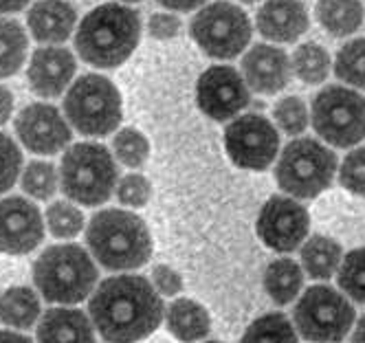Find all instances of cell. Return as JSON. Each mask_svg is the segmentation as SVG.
<instances>
[{
  "mask_svg": "<svg viewBox=\"0 0 365 343\" xmlns=\"http://www.w3.org/2000/svg\"><path fill=\"white\" fill-rule=\"evenodd\" d=\"M91 319L108 343H137L163 322V302L141 275H115L99 284L88 302Z\"/></svg>",
  "mask_w": 365,
  "mask_h": 343,
  "instance_id": "obj_1",
  "label": "cell"
},
{
  "mask_svg": "<svg viewBox=\"0 0 365 343\" xmlns=\"http://www.w3.org/2000/svg\"><path fill=\"white\" fill-rule=\"evenodd\" d=\"M141 38V18L135 9L106 3L86 14L77 26L75 48L80 58L99 68L123 64Z\"/></svg>",
  "mask_w": 365,
  "mask_h": 343,
  "instance_id": "obj_2",
  "label": "cell"
},
{
  "mask_svg": "<svg viewBox=\"0 0 365 343\" xmlns=\"http://www.w3.org/2000/svg\"><path fill=\"white\" fill-rule=\"evenodd\" d=\"M86 242L95 260L110 271L139 269L152 255L148 225L123 209H103L91 218Z\"/></svg>",
  "mask_w": 365,
  "mask_h": 343,
  "instance_id": "obj_3",
  "label": "cell"
},
{
  "mask_svg": "<svg viewBox=\"0 0 365 343\" xmlns=\"http://www.w3.org/2000/svg\"><path fill=\"white\" fill-rule=\"evenodd\" d=\"M97 267L77 245L48 247L34 267V282L42 297L53 304L84 302L95 288Z\"/></svg>",
  "mask_w": 365,
  "mask_h": 343,
  "instance_id": "obj_4",
  "label": "cell"
},
{
  "mask_svg": "<svg viewBox=\"0 0 365 343\" xmlns=\"http://www.w3.org/2000/svg\"><path fill=\"white\" fill-rule=\"evenodd\" d=\"M62 192L77 205H103L117 188V165L101 143H77L68 148L60 168Z\"/></svg>",
  "mask_w": 365,
  "mask_h": 343,
  "instance_id": "obj_5",
  "label": "cell"
},
{
  "mask_svg": "<svg viewBox=\"0 0 365 343\" xmlns=\"http://www.w3.org/2000/svg\"><path fill=\"white\" fill-rule=\"evenodd\" d=\"M336 154L315 139H295L284 148L275 168L279 188L293 198H315L336 174Z\"/></svg>",
  "mask_w": 365,
  "mask_h": 343,
  "instance_id": "obj_6",
  "label": "cell"
},
{
  "mask_svg": "<svg viewBox=\"0 0 365 343\" xmlns=\"http://www.w3.org/2000/svg\"><path fill=\"white\" fill-rule=\"evenodd\" d=\"M64 113L77 132L106 137L121 123V95L103 75H82L64 97Z\"/></svg>",
  "mask_w": 365,
  "mask_h": 343,
  "instance_id": "obj_7",
  "label": "cell"
},
{
  "mask_svg": "<svg viewBox=\"0 0 365 343\" xmlns=\"http://www.w3.org/2000/svg\"><path fill=\"white\" fill-rule=\"evenodd\" d=\"M317 135L334 148H352L365 139V97L346 86H326L310 111Z\"/></svg>",
  "mask_w": 365,
  "mask_h": 343,
  "instance_id": "obj_8",
  "label": "cell"
},
{
  "mask_svg": "<svg viewBox=\"0 0 365 343\" xmlns=\"http://www.w3.org/2000/svg\"><path fill=\"white\" fill-rule=\"evenodd\" d=\"M354 306L330 286H310L299 297L293 319L299 334L315 343H339L354 326Z\"/></svg>",
  "mask_w": 365,
  "mask_h": 343,
  "instance_id": "obj_9",
  "label": "cell"
},
{
  "mask_svg": "<svg viewBox=\"0 0 365 343\" xmlns=\"http://www.w3.org/2000/svg\"><path fill=\"white\" fill-rule=\"evenodd\" d=\"M251 20L247 11L227 0L202 7L190 24L194 42L214 60H231L251 42Z\"/></svg>",
  "mask_w": 365,
  "mask_h": 343,
  "instance_id": "obj_10",
  "label": "cell"
},
{
  "mask_svg": "<svg viewBox=\"0 0 365 343\" xmlns=\"http://www.w3.org/2000/svg\"><path fill=\"white\" fill-rule=\"evenodd\" d=\"M225 148L233 163L242 170L262 172L271 168L279 150L275 126L262 115L236 117L225 130Z\"/></svg>",
  "mask_w": 365,
  "mask_h": 343,
  "instance_id": "obj_11",
  "label": "cell"
},
{
  "mask_svg": "<svg viewBox=\"0 0 365 343\" xmlns=\"http://www.w3.org/2000/svg\"><path fill=\"white\" fill-rule=\"evenodd\" d=\"M310 216L302 203L291 196H271L257 216V235L277 253L295 251L308 235Z\"/></svg>",
  "mask_w": 365,
  "mask_h": 343,
  "instance_id": "obj_12",
  "label": "cell"
},
{
  "mask_svg": "<svg viewBox=\"0 0 365 343\" xmlns=\"http://www.w3.org/2000/svg\"><path fill=\"white\" fill-rule=\"evenodd\" d=\"M196 103L210 119L227 121L249 106V86L233 66H210L198 77Z\"/></svg>",
  "mask_w": 365,
  "mask_h": 343,
  "instance_id": "obj_13",
  "label": "cell"
},
{
  "mask_svg": "<svg viewBox=\"0 0 365 343\" xmlns=\"http://www.w3.org/2000/svg\"><path fill=\"white\" fill-rule=\"evenodd\" d=\"M44 237L40 209L20 196L0 200V253H31Z\"/></svg>",
  "mask_w": 365,
  "mask_h": 343,
  "instance_id": "obj_14",
  "label": "cell"
},
{
  "mask_svg": "<svg viewBox=\"0 0 365 343\" xmlns=\"http://www.w3.org/2000/svg\"><path fill=\"white\" fill-rule=\"evenodd\" d=\"M22 145L36 154H58L71 143V128L56 106L31 103L16 119Z\"/></svg>",
  "mask_w": 365,
  "mask_h": 343,
  "instance_id": "obj_15",
  "label": "cell"
},
{
  "mask_svg": "<svg viewBox=\"0 0 365 343\" xmlns=\"http://www.w3.org/2000/svg\"><path fill=\"white\" fill-rule=\"evenodd\" d=\"M242 77L249 88L259 95L279 93L291 79L289 56L271 44H253L242 58Z\"/></svg>",
  "mask_w": 365,
  "mask_h": 343,
  "instance_id": "obj_16",
  "label": "cell"
},
{
  "mask_svg": "<svg viewBox=\"0 0 365 343\" xmlns=\"http://www.w3.org/2000/svg\"><path fill=\"white\" fill-rule=\"evenodd\" d=\"M75 58L68 48L44 46L31 58L27 77L29 86L40 97H60L75 75Z\"/></svg>",
  "mask_w": 365,
  "mask_h": 343,
  "instance_id": "obj_17",
  "label": "cell"
},
{
  "mask_svg": "<svg viewBox=\"0 0 365 343\" xmlns=\"http://www.w3.org/2000/svg\"><path fill=\"white\" fill-rule=\"evenodd\" d=\"M257 31L271 42H295L308 31V11L302 0H267L255 16Z\"/></svg>",
  "mask_w": 365,
  "mask_h": 343,
  "instance_id": "obj_18",
  "label": "cell"
},
{
  "mask_svg": "<svg viewBox=\"0 0 365 343\" xmlns=\"http://www.w3.org/2000/svg\"><path fill=\"white\" fill-rule=\"evenodd\" d=\"M77 14L64 0H40L27 14L29 31L38 42L58 44L71 38Z\"/></svg>",
  "mask_w": 365,
  "mask_h": 343,
  "instance_id": "obj_19",
  "label": "cell"
},
{
  "mask_svg": "<svg viewBox=\"0 0 365 343\" xmlns=\"http://www.w3.org/2000/svg\"><path fill=\"white\" fill-rule=\"evenodd\" d=\"M40 343H95L93 324L82 310L51 308L38 326Z\"/></svg>",
  "mask_w": 365,
  "mask_h": 343,
  "instance_id": "obj_20",
  "label": "cell"
},
{
  "mask_svg": "<svg viewBox=\"0 0 365 343\" xmlns=\"http://www.w3.org/2000/svg\"><path fill=\"white\" fill-rule=\"evenodd\" d=\"M168 330L182 343H194L210 334L212 322L207 310L194 300H176L165 312Z\"/></svg>",
  "mask_w": 365,
  "mask_h": 343,
  "instance_id": "obj_21",
  "label": "cell"
},
{
  "mask_svg": "<svg viewBox=\"0 0 365 343\" xmlns=\"http://www.w3.org/2000/svg\"><path fill=\"white\" fill-rule=\"evenodd\" d=\"M317 20L334 38H346L361 29L363 5L361 0H319Z\"/></svg>",
  "mask_w": 365,
  "mask_h": 343,
  "instance_id": "obj_22",
  "label": "cell"
},
{
  "mask_svg": "<svg viewBox=\"0 0 365 343\" xmlns=\"http://www.w3.org/2000/svg\"><path fill=\"white\" fill-rule=\"evenodd\" d=\"M302 286H304V273L295 260L279 257L269 264V269L264 273V288L277 306L291 304L302 293Z\"/></svg>",
  "mask_w": 365,
  "mask_h": 343,
  "instance_id": "obj_23",
  "label": "cell"
},
{
  "mask_svg": "<svg viewBox=\"0 0 365 343\" xmlns=\"http://www.w3.org/2000/svg\"><path fill=\"white\" fill-rule=\"evenodd\" d=\"M40 317V300L27 286L7 288L0 295V324L11 328H31Z\"/></svg>",
  "mask_w": 365,
  "mask_h": 343,
  "instance_id": "obj_24",
  "label": "cell"
},
{
  "mask_svg": "<svg viewBox=\"0 0 365 343\" xmlns=\"http://www.w3.org/2000/svg\"><path fill=\"white\" fill-rule=\"evenodd\" d=\"M302 264L310 280H330L341 264V247L332 237L312 235L302 249Z\"/></svg>",
  "mask_w": 365,
  "mask_h": 343,
  "instance_id": "obj_25",
  "label": "cell"
},
{
  "mask_svg": "<svg viewBox=\"0 0 365 343\" xmlns=\"http://www.w3.org/2000/svg\"><path fill=\"white\" fill-rule=\"evenodd\" d=\"M24 56H27V34L16 20L0 18V77L16 75Z\"/></svg>",
  "mask_w": 365,
  "mask_h": 343,
  "instance_id": "obj_26",
  "label": "cell"
},
{
  "mask_svg": "<svg viewBox=\"0 0 365 343\" xmlns=\"http://www.w3.org/2000/svg\"><path fill=\"white\" fill-rule=\"evenodd\" d=\"M291 71L304 84H322L330 73L328 51L315 42H306L297 46L291 58Z\"/></svg>",
  "mask_w": 365,
  "mask_h": 343,
  "instance_id": "obj_27",
  "label": "cell"
},
{
  "mask_svg": "<svg viewBox=\"0 0 365 343\" xmlns=\"http://www.w3.org/2000/svg\"><path fill=\"white\" fill-rule=\"evenodd\" d=\"M240 343H297V334L289 317L282 312H269L247 328Z\"/></svg>",
  "mask_w": 365,
  "mask_h": 343,
  "instance_id": "obj_28",
  "label": "cell"
},
{
  "mask_svg": "<svg viewBox=\"0 0 365 343\" xmlns=\"http://www.w3.org/2000/svg\"><path fill=\"white\" fill-rule=\"evenodd\" d=\"M334 73L341 82L365 91V38L350 40L339 48Z\"/></svg>",
  "mask_w": 365,
  "mask_h": 343,
  "instance_id": "obj_29",
  "label": "cell"
},
{
  "mask_svg": "<svg viewBox=\"0 0 365 343\" xmlns=\"http://www.w3.org/2000/svg\"><path fill=\"white\" fill-rule=\"evenodd\" d=\"M339 288L359 304H365V247L354 249L339 264Z\"/></svg>",
  "mask_w": 365,
  "mask_h": 343,
  "instance_id": "obj_30",
  "label": "cell"
},
{
  "mask_svg": "<svg viewBox=\"0 0 365 343\" xmlns=\"http://www.w3.org/2000/svg\"><path fill=\"white\" fill-rule=\"evenodd\" d=\"M22 190L38 200H48L58 192L56 165L46 161H31L22 172Z\"/></svg>",
  "mask_w": 365,
  "mask_h": 343,
  "instance_id": "obj_31",
  "label": "cell"
},
{
  "mask_svg": "<svg viewBox=\"0 0 365 343\" xmlns=\"http://www.w3.org/2000/svg\"><path fill=\"white\" fill-rule=\"evenodd\" d=\"M113 150L119 161L125 168H141L148 161L150 154V143L135 128H123L119 130L113 139Z\"/></svg>",
  "mask_w": 365,
  "mask_h": 343,
  "instance_id": "obj_32",
  "label": "cell"
},
{
  "mask_svg": "<svg viewBox=\"0 0 365 343\" xmlns=\"http://www.w3.org/2000/svg\"><path fill=\"white\" fill-rule=\"evenodd\" d=\"M46 225L56 237L68 240L84 229V214L73 203H53L46 209Z\"/></svg>",
  "mask_w": 365,
  "mask_h": 343,
  "instance_id": "obj_33",
  "label": "cell"
},
{
  "mask_svg": "<svg viewBox=\"0 0 365 343\" xmlns=\"http://www.w3.org/2000/svg\"><path fill=\"white\" fill-rule=\"evenodd\" d=\"M273 119L277 121V126L286 132V135L297 137L308 128V108L304 99L299 97H284L275 103L273 108Z\"/></svg>",
  "mask_w": 365,
  "mask_h": 343,
  "instance_id": "obj_34",
  "label": "cell"
},
{
  "mask_svg": "<svg viewBox=\"0 0 365 343\" xmlns=\"http://www.w3.org/2000/svg\"><path fill=\"white\" fill-rule=\"evenodd\" d=\"M22 170V154L16 141L0 132V194L14 188Z\"/></svg>",
  "mask_w": 365,
  "mask_h": 343,
  "instance_id": "obj_35",
  "label": "cell"
},
{
  "mask_svg": "<svg viewBox=\"0 0 365 343\" xmlns=\"http://www.w3.org/2000/svg\"><path fill=\"white\" fill-rule=\"evenodd\" d=\"M339 183L356 196H365V148H356L346 154L341 172H339Z\"/></svg>",
  "mask_w": 365,
  "mask_h": 343,
  "instance_id": "obj_36",
  "label": "cell"
},
{
  "mask_svg": "<svg viewBox=\"0 0 365 343\" xmlns=\"http://www.w3.org/2000/svg\"><path fill=\"white\" fill-rule=\"evenodd\" d=\"M117 198L128 207H143L150 198V180L141 174H128L117 185Z\"/></svg>",
  "mask_w": 365,
  "mask_h": 343,
  "instance_id": "obj_37",
  "label": "cell"
},
{
  "mask_svg": "<svg viewBox=\"0 0 365 343\" xmlns=\"http://www.w3.org/2000/svg\"><path fill=\"white\" fill-rule=\"evenodd\" d=\"M180 20L174 14H152L148 20V31L154 40H172L180 34Z\"/></svg>",
  "mask_w": 365,
  "mask_h": 343,
  "instance_id": "obj_38",
  "label": "cell"
},
{
  "mask_svg": "<svg viewBox=\"0 0 365 343\" xmlns=\"http://www.w3.org/2000/svg\"><path fill=\"white\" fill-rule=\"evenodd\" d=\"M152 286L156 288V293L165 295V297H174L182 290V280L180 275L172 269L165 267V264H159L154 271H152Z\"/></svg>",
  "mask_w": 365,
  "mask_h": 343,
  "instance_id": "obj_39",
  "label": "cell"
},
{
  "mask_svg": "<svg viewBox=\"0 0 365 343\" xmlns=\"http://www.w3.org/2000/svg\"><path fill=\"white\" fill-rule=\"evenodd\" d=\"M159 3L172 11H194V9L202 7L207 0H159Z\"/></svg>",
  "mask_w": 365,
  "mask_h": 343,
  "instance_id": "obj_40",
  "label": "cell"
},
{
  "mask_svg": "<svg viewBox=\"0 0 365 343\" xmlns=\"http://www.w3.org/2000/svg\"><path fill=\"white\" fill-rule=\"evenodd\" d=\"M11 111H14V95L5 86H0V126L7 123Z\"/></svg>",
  "mask_w": 365,
  "mask_h": 343,
  "instance_id": "obj_41",
  "label": "cell"
},
{
  "mask_svg": "<svg viewBox=\"0 0 365 343\" xmlns=\"http://www.w3.org/2000/svg\"><path fill=\"white\" fill-rule=\"evenodd\" d=\"M29 5V0H0V14H16Z\"/></svg>",
  "mask_w": 365,
  "mask_h": 343,
  "instance_id": "obj_42",
  "label": "cell"
},
{
  "mask_svg": "<svg viewBox=\"0 0 365 343\" xmlns=\"http://www.w3.org/2000/svg\"><path fill=\"white\" fill-rule=\"evenodd\" d=\"M0 343H34L29 337L11 332V330H0Z\"/></svg>",
  "mask_w": 365,
  "mask_h": 343,
  "instance_id": "obj_43",
  "label": "cell"
},
{
  "mask_svg": "<svg viewBox=\"0 0 365 343\" xmlns=\"http://www.w3.org/2000/svg\"><path fill=\"white\" fill-rule=\"evenodd\" d=\"M352 343H365V314L361 317L359 324H356V328H354Z\"/></svg>",
  "mask_w": 365,
  "mask_h": 343,
  "instance_id": "obj_44",
  "label": "cell"
},
{
  "mask_svg": "<svg viewBox=\"0 0 365 343\" xmlns=\"http://www.w3.org/2000/svg\"><path fill=\"white\" fill-rule=\"evenodd\" d=\"M123 3H139V0H123Z\"/></svg>",
  "mask_w": 365,
  "mask_h": 343,
  "instance_id": "obj_45",
  "label": "cell"
},
{
  "mask_svg": "<svg viewBox=\"0 0 365 343\" xmlns=\"http://www.w3.org/2000/svg\"><path fill=\"white\" fill-rule=\"evenodd\" d=\"M242 3H255V0H242Z\"/></svg>",
  "mask_w": 365,
  "mask_h": 343,
  "instance_id": "obj_46",
  "label": "cell"
},
{
  "mask_svg": "<svg viewBox=\"0 0 365 343\" xmlns=\"http://www.w3.org/2000/svg\"><path fill=\"white\" fill-rule=\"evenodd\" d=\"M207 343H220V341H207Z\"/></svg>",
  "mask_w": 365,
  "mask_h": 343,
  "instance_id": "obj_47",
  "label": "cell"
}]
</instances>
